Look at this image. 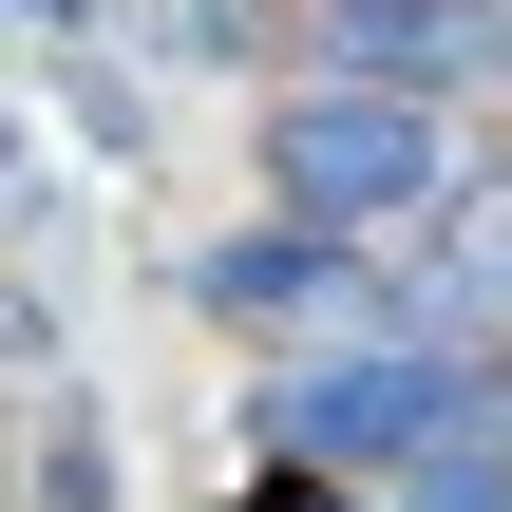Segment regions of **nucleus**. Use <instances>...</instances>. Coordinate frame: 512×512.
<instances>
[{
  "instance_id": "1",
  "label": "nucleus",
  "mask_w": 512,
  "mask_h": 512,
  "mask_svg": "<svg viewBox=\"0 0 512 512\" xmlns=\"http://www.w3.org/2000/svg\"><path fill=\"white\" fill-rule=\"evenodd\" d=\"M247 512H342V494H323V475H266V494H247Z\"/></svg>"
}]
</instances>
